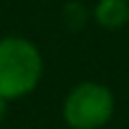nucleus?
<instances>
[{"label":"nucleus","instance_id":"f257e3e1","mask_svg":"<svg viewBox=\"0 0 129 129\" xmlns=\"http://www.w3.org/2000/svg\"><path fill=\"white\" fill-rule=\"evenodd\" d=\"M43 77V57L36 43L22 36L0 38V98L17 101L36 91Z\"/></svg>","mask_w":129,"mask_h":129},{"label":"nucleus","instance_id":"f03ea898","mask_svg":"<svg viewBox=\"0 0 129 129\" xmlns=\"http://www.w3.org/2000/svg\"><path fill=\"white\" fill-rule=\"evenodd\" d=\"M115 96L105 84L81 81L64 96L62 120L69 129H103L112 120Z\"/></svg>","mask_w":129,"mask_h":129},{"label":"nucleus","instance_id":"7ed1b4c3","mask_svg":"<svg viewBox=\"0 0 129 129\" xmlns=\"http://www.w3.org/2000/svg\"><path fill=\"white\" fill-rule=\"evenodd\" d=\"M93 17L103 29H120L129 22V3L127 0H98Z\"/></svg>","mask_w":129,"mask_h":129},{"label":"nucleus","instance_id":"20e7f679","mask_svg":"<svg viewBox=\"0 0 129 129\" xmlns=\"http://www.w3.org/2000/svg\"><path fill=\"white\" fill-rule=\"evenodd\" d=\"M7 103H10V101H5V98H0V124H3L5 115H7Z\"/></svg>","mask_w":129,"mask_h":129}]
</instances>
